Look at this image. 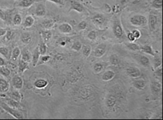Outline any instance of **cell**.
Wrapping results in <instances>:
<instances>
[{"mask_svg":"<svg viewBox=\"0 0 163 120\" xmlns=\"http://www.w3.org/2000/svg\"><path fill=\"white\" fill-rule=\"evenodd\" d=\"M130 22L135 26H145L148 23L146 17L141 14H136L133 15L130 19Z\"/></svg>","mask_w":163,"mask_h":120,"instance_id":"1","label":"cell"},{"mask_svg":"<svg viewBox=\"0 0 163 120\" xmlns=\"http://www.w3.org/2000/svg\"><path fill=\"white\" fill-rule=\"evenodd\" d=\"M1 107L4 111L7 112V113L10 114L14 118H16V119H24V116H23L22 113L19 110H17L18 109L11 108L10 106L8 105L7 104L5 103H1Z\"/></svg>","mask_w":163,"mask_h":120,"instance_id":"2","label":"cell"},{"mask_svg":"<svg viewBox=\"0 0 163 120\" xmlns=\"http://www.w3.org/2000/svg\"><path fill=\"white\" fill-rule=\"evenodd\" d=\"M133 58L139 64H141L145 67H148L150 66V59L145 55L136 54L133 55Z\"/></svg>","mask_w":163,"mask_h":120,"instance_id":"3","label":"cell"},{"mask_svg":"<svg viewBox=\"0 0 163 120\" xmlns=\"http://www.w3.org/2000/svg\"><path fill=\"white\" fill-rule=\"evenodd\" d=\"M113 32L115 36L117 38H120L123 35V30L120 20L116 19L113 24Z\"/></svg>","mask_w":163,"mask_h":120,"instance_id":"4","label":"cell"},{"mask_svg":"<svg viewBox=\"0 0 163 120\" xmlns=\"http://www.w3.org/2000/svg\"><path fill=\"white\" fill-rule=\"evenodd\" d=\"M126 73L130 77L136 78L141 76V72L138 68L135 67H130L126 69Z\"/></svg>","mask_w":163,"mask_h":120,"instance_id":"5","label":"cell"},{"mask_svg":"<svg viewBox=\"0 0 163 120\" xmlns=\"http://www.w3.org/2000/svg\"><path fill=\"white\" fill-rule=\"evenodd\" d=\"M107 50V45L105 44H101L97 46L95 50L94 55L97 58H101L105 54Z\"/></svg>","mask_w":163,"mask_h":120,"instance_id":"6","label":"cell"},{"mask_svg":"<svg viewBox=\"0 0 163 120\" xmlns=\"http://www.w3.org/2000/svg\"><path fill=\"white\" fill-rule=\"evenodd\" d=\"M157 25V17L153 14H150L148 19V26L150 32H153L156 29Z\"/></svg>","mask_w":163,"mask_h":120,"instance_id":"7","label":"cell"},{"mask_svg":"<svg viewBox=\"0 0 163 120\" xmlns=\"http://www.w3.org/2000/svg\"><path fill=\"white\" fill-rule=\"evenodd\" d=\"M12 85L15 90H20L23 87V80L19 76H15L12 79Z\"/></svg>","mask_w":163,"mask_h":120,"instance_id":"8","label":"cell"},{"mask_svg":"<svg viewBox=\"0 0 163 120\" xmlns=\"http://www.w3.org/2000/svg\"><path fill=\"white\" fill-rule=\"evenodd\" d=\"M70 10H74L78 13H82L85 9L83 5L76 1H72L70 4Z\"/></svg>","mask_w":163,"mask_h":120,"instance_id":"9","label":"cell"},{"mask_svg":"<svg viewBox=\"0 0 163 120\" xmlns=\"http://www.w3.org/2000/svg\"><path fill=\"white\" fill-rule=\"evenodd\" d=\"M72 26L68 23H63L58 26V30L61 33L70 34L72 31Z\"/></svg>","mask_w":163,"mask_h":120,"instance_id":"10","label":"cell"},{"mask_svg":"<svg viewBox=\"0 0 163 120\" xmlns=\"http://www.w3.org/2000/svg\"><path fill=\"white\" fill-rule=\"evenodd\" d=\"M151 88L152 93L154 95H157L161 92L162 87L160 83L157 81H154L153 82H152Z\"/></svg>","mask_w":163,"mask_h":120,"instance_id":"11","label":"cell"},{"mask_svg":"<svg viewBox=\"0 0 163 120\" xmlns=\"http://www.w3.org/2000/svg\"><path fill=\"white\" fill-rule=\"evenodd\" d=\"M40 55L41 54L40 52V50H39V47L37 46L34 50L32 57V65L34 67H35L38 64V62H39V60H40Z\"/></svg>","mask_w":163,"mask_h":120,"instance_id":"12","label":"cell"},{"mask_svg":"<svg viewBox=\"0 0 163 120\" xmlns=\"http://www.w3.org/2000/svg\"><path fill=\"white\" fill-rule=\"evenodd\" d=\"M35 14L38 17H43L46 14V9L45 6L42 4H38L35 10Z\"/></svg>","mask_w":163,"mask_h":120,"instance_id":"13","label":"cell"},{"mask_svg":"<svg viewBox=\"0 0 163 120\" xmlns=\"http://www.w3.org/2000/svg\"><path fill=\"white\" fill-rule=\"evenodd\" d=\"M9 84L3 78H0V92H7L9 90Z\"/></svg>","mask_w":163,"mask_h":120,"instance_id":"14","label":"cell"},{"mask_svg":"<svg viewBox=\"0 0 163 120\" xmlns=\"http://www.w3.org/2000/svg\"><path fill=\"white\" fill-rule=\"evenodd\" d=\"M114 76H115V73L113 71L108 70L103 74L102 76V79L105 82H108L112 80L114 77Z\"/></svg>","mask_w":163,"mask_h":120,"instance_id":"15","label":"cell"},{"mask_svg":"<svg viewBox=\"0 0 163 120\" xmlns=\"http://www.w3.org/2000/svg\"><path fill=\"white\" fill-rule=\"evenodd\" d=\"M38 1H40V0H21L18 4V6L23 8H28Z\"/></svg>","mask_w":163,"mask_h":120,"instance_id":"16","label":"cell"},{"mask_svg":"<svg viewBox=\"0 0 163 120\" xmlns=\"http://www.w3.org/2000/svg\"><path fill=\"white\" fill-rule=\"evenodd\" d=\"M48 82L46 80L40 78L37 80L34 83V86L38 88V89H42V88L45 87L48 85Z\"/></svg>","mask_w":163,"mask_h":120,"instance_id":"17","label":"cell"},{"mask_svg":"<svg viewBox=\"0 0 163 120\" xmlns=\"http://www.w3.org/2000/svg\"><path fill=\"white\" fill-rule=\"evenodd\" d=\"M35 22V19L31 16V15H28L25 20L24 23H23V26L25 28H29L32 27Z\"/></svg>","mask_w":163,"mask_h":120,"instance_id":"18","label":"cell"},{"mask_svg":"<svg viewBox=\"0 0 163 120\" xmlns=\"http://www.w3.org/2000/svg\"><path fill=\"white\" fill-rule=\"evenodd\" d=\"M92 21L97 25H102L105 21V18L103 15L97 14L93 17Z\"/></svg>","mask_w":163,"mask_h":120,"instance_id":"19","label":"cell"},{"mask_svg":"<svg viewBox=\"0 0 163 120\" xmlns=\"http://www.w3.org/2000/svg\"><path fill=\"white\" fill-rule=\"evenodd\" d=\"M29 68V62L22 60H20L19 63V73H23Z\"/></svg>","mask_w":163,"mask_h":120,"instance_id":"20","label":"cell"},{"mask_svg":"<svg viewBox=\"0 0 163 120\" xmlns=\"http://www.w3.org/2000/svg\"><path fill=\"white\" fill-rule=\"evenodd\" d=\"M20 39L21 42L25 44H29L32 41V37L28 33H23L21 35Z\"/></svg>","mask_w":163,"mask_h":120,"instance_id":"21","label":"cell"},{"mask_svg":"<svg viewBox=\"0 0 163 120\" xmlns=\"http://www.w3.org/2000/svg\"><path fill=\"white\" fill-rule=\"evenodd\" d=\"M116 102V98L114 95H110L106 99V105L108 108L113 107Z\"/></svg>","mask_w":163,"mask_h":120,"instance_id":"22","label":"cell"},{"mask_svg":"<svg viewBox=\"0 0 163 120\" xmlns=\"http://www.w3.org/2000/svg\"><path fill=\"white\" fill-rule=\"evenodd\" d=\"M140 50L141 51H142L143 52H145L146 54H148L150 55L153 56V57L155 55V53H154V52L152 48V47L150 45H145L141 47Z\"/></svg>","mask_w":163,"mask_h":120,"instance_id":"23","label":"cell"},{"mask_svg":"<svg viewBox=\"0 0 163 120\" xmlns=\"http://www.w3.org/2000/svg\"><path fill=\"white\" fill-rule=\"evenodd\" d=\"M41 35L42 39H44V42L45 43L48 42L51 38L52 37V33L50 30H44L41 32Z\"/></svg>","mask_w":163,"mask_h":120,"instance_id":"24","label":"cell"},{"mask_svg":"<svg viewBox=\"0 0 163 120\" xmlns=\"http://www.w3.org/2000/svg\"><path fill=\"white\" fill-rule=\"evenodd\" d=\"M133 86L138 90H142L146 86V82L143 80H138L133 82Z\"/></svg>","mask_w":163,"mask_h":120,"instance_id":"25","label":"cell"},{"mask_svg":"<svg viewBox=\"0 0 163 120\" xmlns=\"http://www.w3.org/2000/svg\"><path fill=\"white\" fill-rule=\"evenodd\" d=\"M32 56H31V54L30 53V52L26 50H23L22 52V55H21V60L26 61L28 62H30L31 60H32Z\"/></svg>","mask_w":163,"mask_h":120,"instance_id":"26","label":"cell"},{"mask_svg":"<svg viewBox=\"0 0 163 120\" xmlns=\"http://www.w3.org/2000/svg\"><path fill=\"white\" fill-rule=\"evenodd\" d=\"M42 27H44L46 29H51L54 25V21L53 20L51 19H46L43 21L42 23Z\"/></svg>","mask_w":163,"mask_h":120,"instance_id":"27","label":"cell"},{"mask_svg":"<svg viewBox=\"0 0 163 120\" xmlns=\"http://www.w3.org/2000/svg\"><path fill=\"white\" fill-rule=\"evenodd\" d=\"M7 105L10 106L11 108H15V109H19L20 108V105L19 104V102L15 101L11 98L9 99H7Z\"/></svg>","mask_w":163,"mask_h":120,"instance_id":"28","label":"cell"},{"mask_svg":"<svg viewBox=\"0 0 163 120\" xmlns=\"http://www.w3.org/2000/svg\"><path fill=\"white\" fill-rule=\"evenodd\" d=\"M10 98L16 101L17 102H20L21 99V96L20 92L17 91H14L10 94Z\"/></svg>","mask_w":163,"mask_h":120,"instance_id":"29","label":"cell"},{"mask_svg":"<svg viewBox=\"0 0 163 120\" xmlns=\"http://www.w3.org/2000/svg\"><path fill=\"white\" fill-rule=\"evenodd\" d=\"M154 67L155 68H157L161 66L162 65V60L161 57L158 55H157L155 54L154 56Z\"/></svg>","mask_w":163,"mask_h":120,"instance_id":"30","label":"cell"},{"mask_svg":"<svg viewBox=\"0 0 163 120\" xmlns=\"http://www.w3.org/2000/svg\"><path fill=\"white\" fill-rule=\"evenodd\" d=\"M126 45L127 48L131 51H140L141 49V47L138 44L135 43H129L127 44Z\"/></svg>","mask_w":163,"mask_h":120,"instance_id":"31","label":"cell"},{"mask_svg":"<svg viewBox=\"0 0 163 120\" xmlns=\"http://www.w3.org/2000/svg\"><path fill=\"white\" fill-rule=\"evenodd\" d=\"M20 50L19 48L18 47H15V48L13 50V52H12V54H11V60L14 61H15L18 57H19V56L20 55Z\"/></svg>","mask_w":163,"mask_h":120,"instance_id":"32","label":"cell"},{"mask_svg":"<svg viewBox=\"0 0 163 120\" xmlns=\"http://www.w3.org/2000/svg\"><path fill=\"white\" fill-rule=\"evenodd\" d=\"M0 54H1L2 55H3L4 57H5L8 60L10 58L9 50L8 49L7 47H5V46L0 47Z\"/></svg>","mask_w":163,"mask_h":120,"instance_id":"33","label":"cell"},{"mask_svg":"<svg viewBox=\"0 0 163 120\" xmlns=\"http://www.w3.org/2000/svg\"><path fill=\"white\" fill-rule=\"evenodd\" d=\"M38 47H39V50H40V52L41 55H44L46 54V51H47V46H46V43L41 41L40 44L38 46Z\"/></svg>","mask_w":163,"mask_h":120,"instance_id":"34","label":"cell"},{"mask_svg":"<svg viewBox=\"0 0 163 120\" xmlns=\"http://www.w3.org/2000/svg\"><path fill=\"white\" fill-rule=\"evenodd\" d=\"M91 52V47L88 45H85L83 47L82 53L85 57H88Z\"/></svg>","mask_w":163,"mask_h":120,"instance_id":"35","label":"cell"},{"mask_svg":"<svg viewBox=\"0 0 163 120\" xmlns=\"http://www.w3.org/2000/svg\"><path fill=\"white\" fill-rule=\"evenodd\" d=\"M109 60H110V64L113 66H117L119 64V57L115 54L111 55L110 57Z\"/></svg>","mask_w":163,"mask_h":120,"instance_id":"36","label":"cell"},{"mask_svg":"<svg viewBox=\"0 0 163 120\" xmlns=\"http://www.w3.org/2000/svg\"><path fill=\"white\" fill-rule=\"evenodd\" d=\"M152 7L156 9H161L162 8V0H154Z\"/></svg>","mask_w":163,"mask_h":120,"instance_id":"37","label":"cell"},{"mask_svg":"<svg viewBox=\"0 0 163 120\" xmlns=\"http://www.w3.org/2000/svg\"><path fill=\"white\" fill-rule=\"evenodd\" d=\"M21 22H22V19H21V15L19 14H15L13 19L14 25L15 26H19L21 25Z\"/></svg>","mask_w":163,"mask_h":120,"instance_id":"38","label":"cell"},{"mask_svg":"<svg viewBox=\"0 0 163 120\" xmlns=\"http://www.w3.org/2000/svg\"><path fill=\"white\" fill-rule=\"evenodd\" d=\"M10 73H11L10 70L8 68L4 67L3 66L0 67V74H1V75L7 77L10 74Z\"/></svg>","mask_w":163,"mask_h":120,"instance_id":"39","label":"cell"},{"mask_svg":"<svg viewBox=\"0 0 163 120\" xmlns=\"http://www.w3.org/2000/svg\"><path fill=\"white\" fill-rule=\"evenodd\" d=\"M103 69V65L101 63H96L94 66V71L95 73H99Z\"/></svg>","mask_w":163,"mask_h":120,"instance_id":"40","label":"cell"},{"mask_svg":"<svg viewBox=\"0 0 163 120\" xmlns=\"http://www.w3.org/2000/svg\"><path fill=\"white\" fill-rule=\"evenodd\" d=\"M82 44L79 41H77L73 43L72 46V49L75 51H79L82 48Z\"/></svg>","mask_w":163,"mask_h":120,"instance_id":"41","label":"cell"},{"mask_svg":"<svg viewBox=\"0 0 163 120\" xmlns=\"http://www.w3.org/2000/svg\"><path fill=\"white\" fill-rule=\"evenodd\" d=\"M88 38L91 41H94L97 38V32L95 30H92L88 34Z\"/></svg>","mask_w":163,"mask_h":120,"instance_id":"42","label":"cell"},{"mask_svg":"<svg viewBox=\"0 0 163 120\" xmlns=\"http://www.w3.org/2000/svg\"><path fill=\"white\" fill-rule=\"evenodd\" d=\"M5 39L7 41H9L13 38L14 36V33L11 30H7V33L5 34Z\"/></svg>","mask_w":163,"mask_h":120,"instance_id":"43","label":"cell"},{"mask_svg":"<svg viewBox=\"0 0 163 120\" xmlns=\"http://www.w3.org/2000/svg\"><path fill=\"white\" fill-rule=\"evenodd\" d=\"M0 18H1L4 21L7 20V13L1 9H0Z\"/></svg>","mask_w":163,"mask_h":120,"instance_id":"44","label":"cell"},{"mask_svg":"<svg viewBox=\"0 0 163 120\" xmlns=\"http://www.w3.org/2000/svg\"><path fill=\"white\" fill-rule=\"evenodd\" d=\"M87 27V23L86 21H82L80 22L78 25V28L80 30H85Z\"/></svg>","mask_w":163,"mask_h":120,"instance_id":"45","label":"cell"},{"mask_svg":"<svg viewBox=\"0 0 163 120\" xmlns=\"http://www.w3.org/2000/svg\"><path fill=\"white\" fill-rule=\"evenodd\" d=\"M156 69H157V70L155 71V73H154L155 75L161 77L162 76V67L160 66Z\"/></svg>","mask_w":163,"mask_h":120,"instance_id":"46","label":"cell"},{"mask_svg":"<svg viewBox=\"0 0 163 120\" xmlns=\"http://www.w3.org/2000/svg\"><path fill=\"white\" fill-rule=\"evenodd\" d=\"M51 58V57L49 55H43V57H42L41 60V63H45L46 62H47L50 60Z\"/></svg>","mask_w":163,"mask_h":120,"instance_id":"47","label":"cell"},{"mask_svg":"<svg viewBox=\"0 0 163 120\" xmlns=\"http://www.w3.org/2000/svg\"><path fill=\"white\" fill-rule=\"evenodd\" d=\"M132 34L135 39H139L141 37V32L138 30H134L132 32Z\"/></svg>","mask_w":163,"mask_h":120,"instance_id":"48","label":"cell"},{"mask_svg":"<svg viewBox=\"0 0 163 120\" xmlns=\"http://www.w3.org/2000/svg\"><path fill=\"white\" fill-rule=\"evenodd\" d=\"M127 38L129 40V41L131 42H134L135 41V38L134 37L132 32H130L127 35Z\"/></svg>","mask_w":163,"mask_h":120,"instance_id":"49","label":"cell"},{"mask_svg":"<svg viewBox=\"0 0 163 120\" xmlns=\"http://www.w3.org/2000/svg\"><path fill=\"white\" fill-rule=\"evenodd\" d=\"M46 1L52 2L57 4H60V5H63V0H46Z\"/></svg>","mask_w":163,"mask_h":120,"instance_id":"50","label":"cell"},{"mask_svg":"<svg viewBox=\"0 0 163 120\" xmlns=\"http://www.w3.org/2000/svg\"><path fill=\"white\" fill-rule=\"evenodd\" d=\"M7 30L3 28H0V37L5 36L7 33Z\"/></svg>","mask_w":163,"mask_h":120,"instance_id":"51","label":"cell"},{"mask_svg":"<svg viewBox=\"0 0 163 120\" xmlns=\"http://www.w3.org/2000/svg\"><path fill=\"white\" fill-rule=\"evenodd\" d=\"M66 43H67V41H66V40L64 38H61L60 40V41H59V44L61 46H65L66 45Z\"/></svg>","mask_w":163,"mask_h":120,"instance_id":"52","label":"cell"},{"mask_svg":"<svg viewBox=\"0 0 163 120\" xmlns=\"http://www.w3.org/2000/svg\"><path fill=\"white\" fill-rule=\"evenodd\" d=\"M5 65V61L4 60L0 57V67H3Z\"/></svg>","mask_w":163,"mask_h":120,"instance_id":"53","label":"cell"}]
</instances>
